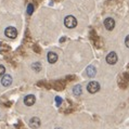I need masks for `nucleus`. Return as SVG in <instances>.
<instances>
[{"label":"nucleus","mask_w":129,"mask_h":129,"mask_svg":"<svg viewBox=\"0 0 129 129\" xmlns=\"http://www.w3.org/2000/svg\"><path fill=\"white\" fill-rule=\"evenodd\" d=\"M104 26L107 30H112L114 27H115V21H114L112 17H107L104 21Z\"/></svg>","instance_id":"5"},{"label":"nucleus","mask_w":129,"mask_h":129,"mask_svg":"<svg viewBox=\"0 0 129 129\" xmlns=\"http://www.w3.org/2000/svg\"><path fill=\"white\" fill-rule=\"evenodd\" d=\"M73 92L75 95H80L81 94V86L80 85H76L73 88Z\"/></svg>","instance_id":"11"},{"label":"nucleus","mask_w":129,"mask_h":129,"mask_svg":"<svg viewBox=\"0 0 129 129\" xmlns=\"http://www.w3.org/2000/svg\"><path fill=\"white\" fill-rule=\"evenodd\" d=\"M58 61V54L54 52H49L48 53V62L49 63H55Z\"/></svg>","instance_id":"9"},{"label":"nucleus","mask_w":129,"mask_h":129,"mask_svg":"<svg viewBox=\"0 0 129 129\" xmlns=\"http://www.w3.org/2000/svg\"><path fill=\"white\" fill-rule=\"evenodd\" d=\"M5 72H6L5 66H3V65H0V77L5 75Z\"/></svg>","instance_id":"14"},{"label":"nucleus","mask_w":129,"mask_h":129,"mask_svg":"<svg viewBox=\"0 0 129 129\" xmlns=\"http://www.w3.org/2000/svg\"><path fill=\"white\" fill-rule=\"evenodd\" d=\"M106 62L109 63V64H111V65H113V64H115L116 62H117V60H118V58H117V54L115 52H110L109 54L106 55Z\"/></svg>","instance_id":"4"},{"label":"nucleus","mask_w":129,"mask_h":129,"mask_svg":"<svg viewBox=\"0 0 129 129\" xmlns=\"http://www.w3.org/2000/svg\"><path fill=\"white\" fill-rule=\"evenodd\" d=\"M5 34H6L7 37H9V38H11V39H14V38H16V36H17V30L14 27L9 26V27L6 28Z\"/></svg>","instance_id":"3"},{"label":"nucleus","mask_w":129,"mask_h":129,"mask_svg":"<svg viewBox=\"0 0 129 129\" xmlns=\"http://www.w3.org/2000/svg\"><path fill=\"white\" fill-rule=\"evenodd\" d=\"M29 126L31 128H38L40 126V120H39L38 117H33L31 119L29 120Z\"/></svg>","instance_id":"8"},{"label":"nucleus","mask_w":129,"mask_h":129,"mask_svg":"<svg viewBox=\"0 0 129 129\" xmlns=\"http://www.w3.org/2000/svg\"><path fill=\"white\" fill-rule=\"evenodd\" d=\"M33 11H34V6L30 3V5H28V7H27V13L31 14V13H33Z\"/></svg>","instance_id":"12"},{"label":"nucleus","mask_w":129,"mask_h":129,"mask_svg":"<svg viewBox=\"0 0 129 129\" xmlns=\"http://www.w3.org/2000/svg\"><path fill=\"white\" fill-rule=\"evenodd\" d=\"M125 45H126L127 47L129 48V35H128L127 37H126V39H125Z\"/></svg>","instance_id":"16"},{"label":"nucleus","mask_w":129,"mask_h":129,"mask_svg":"<svg viewBox=\"0 0 129 129\" xmlns=\"http://www.w3.org/2000/svg\"><path fill=\"white\" fill-rule=\"evenodd\" d=\"M33 69H35L37 72H39V71H40V64H39V63H35V64H33Z\"/></svg>","instance_id":"13"},{"label":"nucleus","mask_w":129,"mask_h":129,"mask_svg":"<svg viewBox=\"0 0 129 129\" xmlns=\"http://www.w3.org/2000/svg\"><path fill=\"white\" fill-rule=\"evenodd\" d=\"M1 84H2V86H5V87H8V86L12 84V77L10 76V75H5L1 79Z\"/></svg>","instance_id":"7"},{"label":"nucleus","mask_w":129,"mask_h":129,"mask_svg":"<svg viewBox=\"0 0 129 129\" xmlns=\"http://www.w3.org/2000/svg\"><path fill=\"white\" fill-rule=\"evenodd\" d=\"M95 73H96V71H95V67H93V66H88L87 67V70H86V74H87V76H89V77H93L94 75H95Z\"/></svg>","instance_id":"10"},{"label":"nucleus","mask_w":129,"mask_h":129,"mask_svg":"<svg viewBox=\"0 0 129 129\" xmlns=\"http://www.w3.org/2000/svg\"><path fill=\"white\" fill-rule=\"evenodd\" d=\"M55 101H56V104L61 105V103H62V99H61L60 96H55Z\"/></svg>","instance_id":"15"},{"label":"nucleus","mask_w":129,"mask_h":129,"mask_svg":"<svg viewBox=\"0 0 129 129\" xmlns=\"http://www.w3.org/2000/svg\"><path fill=\"white\" fill-rule=\"evenodd\" d=\"M64 24H65V26L69 27V28H74L77 25V20L75 19L73 15H69V16L65 17V20H64Z\"/></svg>","instance_id":"1"},{"label":"nucleus","mask_w":129,"mask_h":129,"mask_svg":"<svg viewBox=\"0 0 129 129\" xmlns=\"http://www.w3.org/2000/svg\"><path fill=\"white\" fill-rule=\"evenodd\" d=\"M36 101V99H35V96L33 94H28L25 96V99H24V103L26 104L27 106H31V105H34V103Z\"/></svg>","instance_id":"6"},{"label":"nucleus","mask_w":129,"mask_h":129,"mask_svg":"<svg viewBox=\"0 0 129 129\" xmlns=\"http://www.w3.org/2000/svg\"><path fill=\"white\" fill-rule=\"evenodd\" d=\"M87 89L90 93H95V92H98L100 90V84L98 81H94V80L90 81L87 86Z\"/></svg>","instance_id":"2"}]
</instances>
